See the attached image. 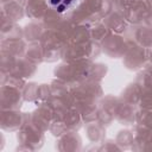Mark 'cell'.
<instances>
[{"mask_svg":"<svg viewBox=\"0 0 152 152\" xmlns=\"http://www.w3.org/2000/svg\"><path fill=\"white\" fill-rule=\"evenodd\" d=\"M49 2L57 12L63 13L74 5L75 0H49Z\"/></svg>","mask_w":152,"mask_h":152,"instance_id":"6da1fadb","label":"cell"}]
</instances>
